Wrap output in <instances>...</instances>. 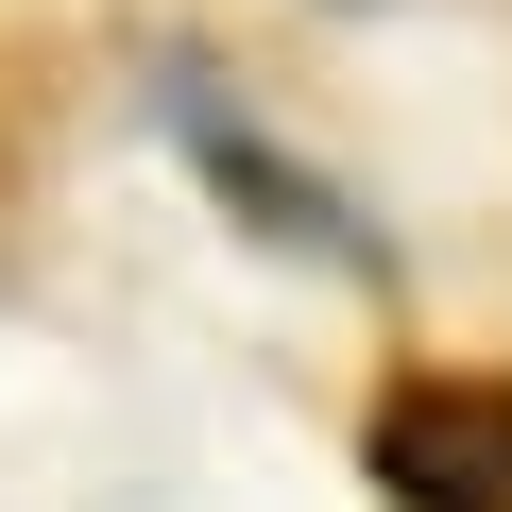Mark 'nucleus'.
Listing matches in <instances>:
<instances>
[{"label":"nucleus","instance_id":"f257e3e1","mask_svg":"<svg viewBox=\"0 0 512 512\" xmlns=\"http://www.w3.org/2000/svg\"><path fill=\"white\" fill-rule=\"evenodd\" d=\"M376 444L427 512H512V393H410Z\"/></svg>","mask_w":512,"mask_h":512}]
</instances>
